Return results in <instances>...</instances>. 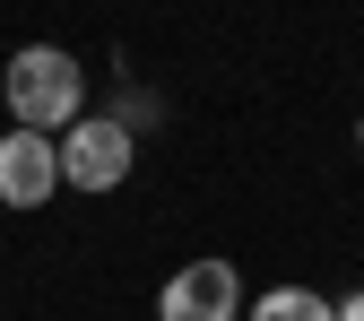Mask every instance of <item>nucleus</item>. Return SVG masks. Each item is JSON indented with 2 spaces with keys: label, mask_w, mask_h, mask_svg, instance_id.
<instances>
[{
  "label": "nucleus",
  "mask_w": 364,
  "mask_h": 321,
  "mask_svg": "<svg viewBox=\"0 0 364 321\" xmlns=\"http://www.w3.org/2000/svg\"><path fill=\"white\" fill-rule=\"evenodd\" d=\"M0 96L26 130H70L78 105H87V70L61 53V43H18L9 70H0Z\"/></svg>",
  "instance_id": "obj_1"
},
{
  "label": "nucleus",
  "mask_w": 364,
  "mask_h": 321,
  "mask_svg": "<svg viewBox=\"0 0 364 321\" xmlns=\"http://www.w3.org/2000/svg\"><path fill=\"white\" fill-rule=\"evenodd\" d=\"M355 148H364V122H355Z\"/></svg>",
  "instance_id": "obj_8"
},
{
  "label": "nucleus",
  "mask_w": 364,
  "mask_h": 321,
  "mask_svg": "<svg viewBox=\"0 0 364 321\" xmlns=\"http://www.w3.org/2000/svg\"><path fill=\"white\" fill-rule=\"evenodd\" d=\"M53 191H61V140L18 122L0 140V209H43Z\"/></svg>",
  "instance_id": "obj_3"
},
{
  "label": "nucleus",
  "mask_w": 364,
  "mask_h": 321,
  "mask_svg": "<svg viewBox=\"0 0 364 321\" xmlns=\"http://www.w3.org/2000/svg\"><path fill=\"white\" fill-rule=\"evenodd\" d=\"M252 321H338V304L312 295V287H269V295L252 304Z\"/></svg>",
  "instance_id": "obj_5"
},
{
  "label": "nucleus",
  "mask_w": 364,
  "mask_h": 321,
  "mask_svg": "<svg viewBox=\"0 0 364 321\" xmlns=\"http://www.w3.org/2000/svg\"><path fill=\"white\" fill-rule=\"evenodd\" d=\"M338 321H364V287H355V295H338Z\"/></svg>",
  "instance_id": "obj_7"
},
{
  "label": "nucleus",
  "mask_w": 364,
  "mask_h": 321,
  "mask_svg": "<svg viewBox=\"0 0 364 321\" xmlns=\"http://www.w3.org/2000/svg\"><path fill=\"white\" fill-rule=\"evenodd\" d=\"M139 165V130H122L113 113H78L61 130V182L70 191H122Z\"/></svg>",
  "instance_id": "obj_2"
},
{
  "label": "nucleus",
  "mask_w": 364,
  "mask_h": 321,
  "mask_svg": "<svg viewBox=\"0 0 364 321\" xmlns=\"http://www.w3.org/2000/svg\"><path fill=\"white\" fill-rule=\"evenodd\" d=\"M235 304H243L235 261H182L156 295V321H235Z\"/></svg>",
  "instance_id": "obj_4"
},
{
  "label": "nucleus",
  "mask_w": 364,
  "mask_h": 321,
  "mask_svg": "<svg viewBox=\"0 0 364 321\" xmlns=\"http://www.w3.org/2000/svg\"><path fill=\"white\" fill-rule=\"evenodd\" d=\"M113 122H122V130H139V122H156V105H148V96H122V105H113Z\"/></svg>",
  "instance_id": "obj_6"
}]
</instances>
